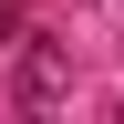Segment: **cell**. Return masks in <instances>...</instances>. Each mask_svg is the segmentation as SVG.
Masks as SVG:
<instances>
[{"label":"cell","mask_w":124,"mask_h":124,"mask_svg":"<svg viewBox=\"0 0 124 124\" xmlns=\"http://www.w3.org/2000/svg\"><path fill=\"white\" fill-rule=\"evenodd\" d=\"M62 83H72L62 41H21V72H10V93H21V103H62Z\"/></svg>","instance_id":"6da1fadb"},{"label":"cell","mask_w":124,"mask_h":124,"mask_svg":"<svg viewBox=\"0 0 124 124\" xmlns=\"http://www.w3.org/2000/svg\"><path fill=\"white\" fill-rule=\"evenodd\" d=\"M0 31H21V0H0Z\"/></svg>","instance_id":"7a4b0ae2"}]
</instances>
